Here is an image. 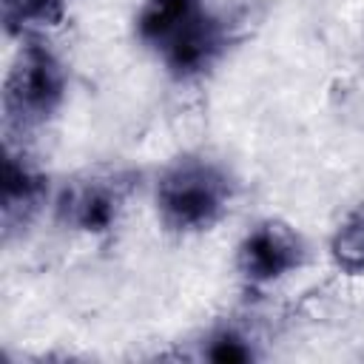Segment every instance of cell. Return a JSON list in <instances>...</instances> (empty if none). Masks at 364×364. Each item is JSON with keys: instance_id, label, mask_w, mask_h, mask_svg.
Listing matches in <instances>:
<instances>
[{"instance_id": "cell-1", "label": "cell", "mask_w": 364, "mask_h": 364, "mask_svg": "<svg viewBox=\"0 0 364 364\" xmlns=\"http://www.w3.org/2000/svg\"><path fill=\"white\" fill-rule=\"evenodd\" d=\"M230 173L208 156H179L156 182L159 219L173 233L210 230L230 208Z\"/></svg>"}, {"instance_id": "cell-2", "label": "cell", "mask_w": 364, "mask_h": 364, "mask_svg": "<svg viewBox=\"0 0 364 364\" xmlns=\"http://www.w3.org/2000/svg\"><path fill=\"white\" fill-rule=\"evenodd\" d=\"M65 97V71L51 48L28 40L3 82V136L26 139L43 128Z\"/></svg>"}, {"instance_id": "cell-3", "label": "cell", "mask_w": 364, "mask_h": 364, "mask_svg": "<svg viewBox=\"0 0 364 364\" xmlns=\"http://www.w3.org/2000/svg\"><path fill=\"white\" fill-rule=\"evenodd\" d=\"M136 182L139 173L125 168L82 171L65 182L57 199V219L82 233H105L119 222Z\"/></svg>"}, {"instance_id": "cell-4", "label": "cell", "mask_w": 364, "mask_h": 364, "mask_svg": "<svg viewBox=\"0 0 364 364\" xmlns=\"http://www.w3.org/2000/svg\"><path fill=\"white\" fill-rule=\"evenodd\" d=\"M304 242L301 236L279 222V219H264L259 222L239 245V273L247 284H270L287 276L290 270L304 264Z\"/></svg>"}, {"instance_id": "cell-5", "label": "cell", "mask_w": 364, "mask_h": 364, "mask_svg": "<svg viewBox=\"0 0 364 364\" xmlns=\"http://www.w3.org/2000/svg\"><path fill=\"white\" fill-rule=\"evenodd\" d=\"M225 46H228L225 26L208 9H202L188 26H182L156 51V57L165 63V68L171 71V77H176V80H193V77L205 74L222 57Z\"/></svg>"}, {"instance_id": "cell-6", "label": "cell", "mask_w": 364, "mask_h": 364, "mask_svg": "<svg viewBox=\"0 0 364 364\" xmlns=\"http://www.w3.org/2000/svg\"><path fill=\"white\" fill-rule=\"evenodd\" d=\"M48 193L46 176L26 159V154L17 148H6L3 159V239L9 242L17 230H23L40 210L43 199Z\"/></svg>"}, {"instance_id": "cell-7", "label": "cell", "mask_w": 364, "mask_h": 364, "mask_svg": "<svg viewBox=\"0 0 364 364\" xmlns=\"http://www.w3.org/2000/svg\"><path fill=\"white\" fill-rule=\"evenodd\" d=\"M202 9V0H145V6L136 14V37L156 54Z\"/></svg>"}, {"instance_id": "cell-8", "label": "cell", "mask_w": 364, "mask_h": 364, "mask_svg": "<svg viewBox=\"0 0 364 364\" xmlns=\"http://www.w3.org/2000/svg\"><path fill=\"white\" fill-rule=\"evenodd\" d=\"M65 14V0H3V26L9 34L57 26Z\"/></svg>"}, {"instance_id": "cell-9", "label": "cell", "mask_w": 364, "mask_h": 364, "mask_svg": "<svg viewBox=\"0 0 364 364\" xmlns=\"http://www.w3.org/2000/svg\"><path fill=\"white\" fill-rule=\"evenodd\" d=\"M333 259L347 273H364V202H358L333 236Z\"/></svg>"}, {"instance_id": "cell-10", "label": "cell", "mask_w": 364, "mask_h": 364, "mask_svg": "<svg viewBox=\"0 0 364 364\" xmlns=\"http://www.w3.org/2000/svg\"><path fill=\"white\" fill-rule=\"evenodd\" d=\"M202 355L208 361H216V364H242V361H253L256 350L239 327L228 324V327H216L208 336V344L202 347Z\"/></svg>"}]
</instances>
